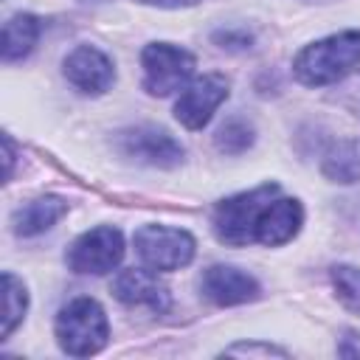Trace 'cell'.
<instances>
[{
    "label": "cell",
    "mask_w": 360,
    "mask_h": 360,
    "mask_svg": "<svg viewBox=\"0 0 360 360\" xmlns=\"http://www.w3.org/2000/svg\"><path fill=\"white\" fill-rule=\"evenodd\" d=\"M360 65V31H340L307 45L295 62V79L307 87H323L349 76Z\"/></svg>",
    "instance_id": "cell-1"
},
{
    "label": "cell",
    "mask_w": 360,
    "mask_h": 360,
    "mask_svg": "<svg viewBox=\"0 0 360 360\" xmlns=\"http://www.w3.org/2000/svg\"><path fill=\"white\" fill-rule=\"evenodd\" d=\"M56 340L70 357L98 354L110 340V323L98 301L73 298L56 315Z\"/></svg>",
    "instance_id": "cell-2"
},
{
    "label": "cell",
    "mask_w": 360,
    "mask_h": 360,
    "mask_svg": "<svg viewBox=\"0 0 360 360\" xmlns=\"http://www.w3.org/2000/svg\"><path fill=\"white\" fill-rule=\"evenodd\" d=\"M276 191H278L276 183H264L259 188H250V191H242V194H233V197L222 200L214 208V219H211L217 239L225 242V245H233V248L250 245L256 217L264 208V202H270L276 197Z\"/></svg>",
    "instance_id": "cell-3"
},
{
    "label": "cell",
    "mask_w": 360,
    "mask_h": 360,
    "mask_svg": "<svg viewBox=\"0 0 360 360\" xmlns=\"http://www.w3.org/2000/svg\"><path fill=\"white\" fill-rule=\"evenodd\" d=\"M194 56L172 42H152L141 51L143 90L152 96H169L183 90L194 76Z\"/></svg>",
    "instance_id": "cell-4"
},
{
    "label": "cell",
    "mask_w": 360,
    "mask_h": 360,
    "mask_svg": "<svg viewBox=\"0 0 360 360\" xmlns=\"http://www.w3.org/2000/svg\"><path fill=\"white\" fill-rule=\"evenodd\" d=\"M135 253L149 270H180L194 259V239L188 231L166 225H141L132 236Z\"/></svg>",
    "instance_id": "cell-5"
},
{
    "label": "cell",
    "mask_w": 360,
    "mask_h": 360,
    "mask_svg": "<svg viewBox=\"0 0 360 360\" xmlns=\"http://www.w3.org/2000/svg\"><path fill=\"white\" fill-rule=\"evenodd\" d=\"M124 259V236L112 225H98L93 231H84L70 248H68V267L73 273H90L104 276L112 273Z\"/></svg>",
    "instance_id": "cell-6"
},
{
    "label": "cell",
    "mask_w": 360,
    "mask_h": 360,
    "mask_svg": "<svg viewBox=\"0 0 360 360\" xmlns=\"http://www.w3.org/2000/svg\"><path fill=\"white\" fill-rule=\"evenodd\" d=\"M225 98H228V79L222 73L197 76L180 90V98L174 101V118L186 129H202Z\"/></svg>",
    "instance_id": "cell-7"
},
{
    "label": "cell",
    "mask_w": 360,
    "mask_h": 360,
    "mask_svg": "<svg viewBox=\"0 0 360 360\" xmlns=\"http://www.w3.org/2000/svg\"><path fill=\"white\" fill-rule=\"evenodd\" d=\"M118 149L146 166L174 169L183 160V146L160 127H135L118 135Z\"/></svg>",
    "instance_id": "cell-8"
},
{
    "label": "cell",
    "mask_w": 360,
    "mask_h": 360,
    "mask_svg": "<svg viewBox=\"0 0 360 360\" xmlns=\"http://www.w3.org/2000/svg\"><path fill=\"white\" fill-rule=\"evenodd\" d=\"M65 79L82 93H104L115 79V68L107 53L93 45H79L65 56Z\"/></svg>",
    "instance_id": "cell-9"
},
{
    "label": "cell",
    "mask_w": 360,
    "mask_h": 360,
    "mask_svg": "<svg viewBox=\"0 0 360 360\" xmlns=\"http://www.w3.org/2000/svg\"><path fill=\"white\" fill-rule=\"evenodd\" d=\"M304 225V208L298 200L292 197H278L264 202V208L256 217V228H253V242L267 245V248H278L284 242H290Z\"/></svg>",
    "instance_id": "cell-10"
},
{
    "label": "cell",
    "mask_w": 360,
    "mask_h": 360,
    "mask_svg": "<svg viewBox=\"0 0 360 360\" xmlns=\"http://www.w3.org/2000/svg\"><path fill=\"white\" fill-rule=\"evenodd\" d=\"M200 290L217 307H236L259 298V281L233 264H211L202 273Z\"/></svg>",
    "instance_id": "cell-11"
},
{
    "label": "cell",
    "mask_w": 360,
    "mask_h": 360,
    "mask_svg": "<svg viewBox=\"0 0 360 360\" xmlns=\"http://www.w3.org/2000/svg\"><path fill=\"white\" fill-rule=\"evenodd\" d=\"M112 295L127 307H149L155 312H163L169 307V290L149 267L121 270L112 281Z\"/></svg>",
    "instance_id": "cell-12"
},
{
    "label": "cell",
    "mask_w": 360,
    "mask_h": 360,
    "mask_svg": "<svg viewBox=\"0 0 360 360\" xmlns=\"http://www.w3.org/2000/svg\"><path fill=\"white\" fill-rule=\"evenodd\" d=\"M68 211V202L62 197H37L31 202H25L22 208L14 211V231L17 236H37L45 233L48 228H53V222Z\"/></svg>",
    "instance_id": "cell-13"
},
{
    "label": "cell",
    "mask_w": 360,
    "mask_h": 360,
    "mask_svg": "<svg viewBox=\"0 0 360 360\" xmlns=\"http://www.w3.org/2000/svg\"><path fill=\"white\" fill-rule=\"evenodd\" d=\"M39 39V20L34 14H14L3 25V62L25 59Z\"/></svg>",
    "instance_id": "cell-14"
},
{
    "label": "cell",
    "mask_w": 360,
    "mask_h": 360,
    "mask_svg": "<svg viewBox=\"0 0 360 360\" xmlns=\"http://www.w3.org/2000/svg\"><path fill=\"white\" fill-rule=\"evenodd\" d=\"M321 172L332 183H354V180H360V141L357 138L338 141L323 155Z\"/></svg>",
    "instance_id": "cell-15"
},
{
    "label": "cell",
    "mask_w": 360,
    "mask_h": 360,
    "mask_svg": "<svg viewBox=\"0 0 360 360\" xmlns=\"http://www.w3.org/2000/svg\"><path fill=\"white\" fill-rule=\"evenodd\" d=\"M25 307H28L25 284L14 273H3V329H0L3 338H8L17 329V323L25 315Z\"/></svg>",
    "instance_id": "cell-16"
},
{
    "label": "cell",
    "mask_w": 360,
    "mask_h": 360,
    "mask_svg": "<svg viewBox=\"0 0 360 360\" xmlns=\"http://www.w3.org/2000/svg\"><path fill=\"white\" fill-rule=\"evenodd\" d=\"M253 146V127L245 118H231L217 132V149L225 155H242Z\"/></svg>",
    "instance_id": "cell-17"
},
{
    "label": "cell",
    "mask_w": 360,
    "mask_h": 360,
    "mask_svg": "<svg viewBox=\"0 0 360 360\" xmlns=\"http://www.w3.org/2000/svg\"><path fill=\"white\" fill-rule=\"evenodd\" d=\"M332 284L346 309L360 315V270L352 264H335L332 267Z\"/></svg>",
    "instance_id": "cell-18"
},
{
    "label": "cell",
    "mask_w": 360,
    "mask_h": 360,
    "mask_svg": "<svg viewBox=\"0 0 360 360\" xmlns=\"http://www.w3.org/2000/svg\"><path fill=\"white\" fill-rule=\"evenodd\" d=\"M338 101H340L343 107H349L354 115H360V76H352V79L343 84Z\"/></svg>",
    "instance_id": "cell-19"
},
{
    "label": "cell",
    "mask_w": 360,
    "mask_h": 360,
    "mask_svg": "<svg viewBox=\"0 0 360 360\" xmlns=\"http://www.w3.org/2000/svg\"><path fill=\"white\" fill-rule=\"evenodd\" d=\"M214 42H219L222 48H250V34H233V31H217Z\"/></svg>",
    "instance_id": "cell-20"
},
{
    "label": "cell",
    "mask_w": 360,
    "mask_h": 360,
    "mask_svg": "<svg viewBox=\"0 0 360 360\" xmlns=\"http://www.w3.org/2000/svg\"><path fill=\"white\" fill-rule=\"evenodd\" d=\"M338 354L340 357H360V335L357 332H346L338 343Z\"/></svg>",
    "instance_id": "cell-21"
},
{
    "label": "cell",
    "mask_w": 360,
    "mask_h": 360,
    "mask_svg": "<svg viewBox=\"0 0 360 360\" xmlns=\"http://www.w3.org/2000/svg\"><path fill=\"white\" fill-rule=\"evenodd\" d=\"M228 354H287L284 349L276 346H253V343H242V346H231Z\"/></svg>",
    "instance_id": "cell-22"
},
{
    "label": "cell",
    "mask_w": 360,
    "mask_h": 360,
    "mask_svg": "<svg viewBox=\"0 0 360 360\" xmlns=\"http://www.w3.org/2000/svg\"><path fill=\"white\" fill-rule=\"evenodd\" d=\"M146 6H158V8H183V6H194L197 0H138Z\"/></svg>",
    "instance_id": "cell-23"
}]
</instances>
